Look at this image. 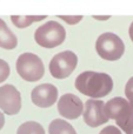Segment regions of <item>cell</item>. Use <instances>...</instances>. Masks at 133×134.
I'll return each instance as SVG.
<instances>
[{
    "instance_id": "6da1fadb",
    "label": "cell",
    "mask_w": 133,
    "mask_h": 134,
    "mask_svg": "<svg viewBox=\"0 0 133 134\" xmlns=\"http://www.w3.org/2000/svg\"><path fill=\"white\" fill-rule=\"evenodd\" d=\"M74 86L81 94L97 100L112 92L113 80L107 73L86 71L77 76Z\"/></svg>"
},
{
    "instance_id": "7a4b0ae2",
    "label": "cell",
    "mask_w": 133,
    "mask_h": 134,
    "mask_svg": "<svg viewBox=\"0 0 133 134\" xmlns=\"http://www.w3.org/2000/svg\"><path fill=\"white\" fill-rule=\"evenodd\" d=\"M108 119L115 120L117 125L126 134H133V105L126 99L115 97L105 104Z\"/></svg>"
},
{
    "instance_id": "3957f363",
    "label": "cell",
    "mask_w": 133,
    "mask_h": 134,
    "mask_svg": "<svg viewBox=\"0 0 133 134\" xmlns=\"http://www.w3.org/2000/svg\"><path fill=\"white\" fill-rule=\"evenodd\" d=\"M66 31L59 23L54 20L38 27L34 32V40L39 46L45 48H54L65 41Z\"/></svg>"
},
{
    "instance_id": "277c9868",
    "label": "cell",
    "mask_w": 133,
    "mask_h": 134,
    "mask_svg": "<svg viewBox=\"0 0 133 134\" xmlns=\"http://www.w3.org/2000/svg\"><path fill=\"white\" fill-rule=\"evenodd\" d=\"M16 72L18 74L26 81L30 82H35L40 80L44 75V64L42 60L34 53L26 52L19 55L16 59Z\"/></svg>"
},
{
    "instance_id": "5b68a950",
    "label": "cell",
    "mask_w": 133,
    "mask_h": 134,
    "mask_svg": "<svg viewBox=\"0 0 133 134\" xmlns=\"http://www.w3.org/2000/svg\"><path fill=\"white\" fill-rule=\"evenodd\" d=\"M96 49L100 58L108 61H115L123 57L125 52V45L117 34L106 32L97 39Z\"/></svg>"
},
{
    "instance_id": "8992f818",
    "label": "cell",
    "mask_w": 133,
    "mask_h": 134,
    "mask_svg": "<svg viewBox=\"0 0 133 134\" xmlns=\"http://www.w3.org/2000/svg\"><path fill=\"white\" fill-rule=\"evenodd\" d=\"M78 65V57L72 51H64L56 54L49 63L51 75L56 79H65L71 75Z\"/></svg>"
},
{
    "instance_id": "52a82bcc",
    "label": "cell",
    "mask_w": 133,
    "mask_h": 134,
    "mask_svg": "<svg viewBox=\"0 0 133 134\" xmlns=\"http://www.w3.org/2000/svg\"><path fill=\"white\" fill-rule=\"evenodd\" d=\"M0 108L4 113L8 114V115H14L20 112V92L11 83L0 86Z\"/></svg>"
},
{
    "instance_id": "ba28073f",
    "label": "cell",
    "mask_w": 133,
    "mask_h": 134,
    "mask_svg": "<svg viewBox=\"0 0 133 134\" xmlns=\"http://www.w3.org/2000/svg\"><path fill=\"white\" fill-rule=\"evenodd\" d=\"M84 121L90 127H99L108 121L105 112V102L101 100L88 99L85 105V111L82 112Z\"/></svg>"
},
{
    "instance_id": "9c48e42d",
    "label": "cell",
    "mask_w": 133,
    "mask_h": 134,
    "mask_svg": "<svg viewBox=\"0 0 133 134\" xmlns=\"http://www.w3.org/2000/svg\"><path fill=\"white\" fill-rule=\"evenodd\" d=\"M58 112L66 119L74 120L78 119L84 112V104L77 95L67 93L60 97L58 100Z\"/></svg>"
},
{
    "instance_id": "30bf717a",
    "label": "cell",
    "mask_w": 133,
    "mask_h": 134,
    "mask_svg": "<svg viewBox=\"0 0 133 134\" xmlns=\"http://www.w3.org/2000/svg\"><path fill=\"white\" fill-rule=\"evenodd\" d=\"M31 99L35 106L47 108L57 102L58 90L52 83H41L33 88L32 93H31Z\"/></svg>"
},
{
    "instance_id": "8fae6325",
    "label": "cell",
    "mask_w": 133,
    "mask_h": 134,
    "mask_svg": "<svg viewBox=\"0 0 133 134\" xmlns=\"http://www.w3.org/2000/svg\"><path fill=\"white\" fill-rule=\"evenodd\" d=\"M18 45L15 34L7 27L6 23L0 19V47L5 49H13Z\"/></svg>"
},
{
    "instance_id": "7c38bea8",
    "label": "cell",
    "mask_w": 133,
    "mask_h": 134,
    "mask_svg": "<svg viewBox=\"0 0 133 134\" xmlns=\"http://www.w3.org/2000/svg\"><path fill=\"white\" fill-rule=\"evenodd\" d=\"M49 134H77L75 130L70 122L63 119H56L49 124L48 127Z\"/></svg>"
},
{
    "instance_id": "4fadbf2b",
    "label": "cell",
    "mask_w": 133,
    "mask_h": 134,
    "mask_svg": "<svg viewBox=\"0 0 133 134\" xmlns=\"http://www.w3.org/2000/svg\"><path fill=\"white\" fill-rule=\"evenodd\" d=\"M42 19H46V15H12L11 20L13 23L14 26H16L18 28H26L28 26H31L33 23L37 21H41Z\"/></svg>"
},
{
    "instance_id": "5bb4252c",
    "label": "cell",
    "mask_w": 133,
    "mask_h": 134,
    "mask_svg": "<svg viewBox=\"0 0 133 134\" xmlns=\"http://www.w3.org/2000/svg\"><path fill=\"white\" fill-rule=\"evenodd\" d=\"M16 134H45V130L39 122L27 121L19 126Z\"/></svg>"
},
{
    "instance_id": "9a60e30c",
    "label": "cell",
    "mask_w": 133,
    "mask_h": 134,
    "mask_svg": "<svg viewBox=\"0 0 133 134\" xmlns=\"http://www.w3.org/2000/svg\"><path fill=\"white\" fill-rule=\"evenodd\" d=\"M9 72H11V69H9L8 64L5 60L0 59V83L4 82V81L8 78Z\"/></svg>"
},
{
    "instance_id": "2e32d148",
    "label": "cell",
    "mask_w": 133,
    "mask_h": 134,
    "mask_svg": "<svg viewBox=\"0 0 133 134\" xmlns=\"http://www.w3.org/2000/svg\"><path fill=\"white\" fill-rule=\"evenodd\" d=\"M125 95L129 99V102L133 105V76L129 79L126 86H125Z\"/></svg>"
},
{
    "instance_id": "e0dca14e",
    "label": "cell",
    "mask_w": 133,
    "mask_h": 134,
    "mask_svg": "<svg viewBox=\"0 0 133 134\" xmlns=\"http://www.w3.org/2000/svg\"><path fill=\"white\" fill-rule=\"evenodd\" d=\"M59 18L63 19L64 21H66L67 24H70V25H75V24H78L79 21H81L82 19V15H59Z\"/></svg>"
},
{
    "instance_id": "ac0fdd59",
    "label": "cell",
    "mask_w": 133,
    "mask_h": 134,
    "mask_svg": "<svg viewBox=\"0 0 133 134\" xmlns=\"http://www.w3.org/2000/svg\"><path fill=\"white\" fill-rule=\"evenodd\" d=\"M99 134H121L119 128L114 127V126H106L104 130L100 131Z\"/></svg>"
},
{
    "instance_id": "d6986e66",
    "label": "cell",
    "mask_w": 133,
    "mask_h": 134,
    "mask_svg": "<svg viewBox=\"0 0 133 134\" xmlns=\"http://www.w3.org/2000/svg\"><path fill=\"white\" fill-rule=\"evenodd\" d=\"M4 125H5V116H4V113L0 112V130L4 127Z\"/></svg>"
},
{
    "instance_id": "ffe728a7",
    "label": "cell",
    "mask_w": 133,
    "mask_h": 134,
    "mask_svg": "<svg viewBox=\"0 0 133 134\" xmlns=\"http://www.w3.org/2000/svg\"><path fill=\"white\" fill-rule=\"evenodd\" d=\"M93 19H97V20H107V19H110V15H106V16H97V15H93Z\"/></svg>"
},
{
    "instance_id": "44dd1931",
    "label": "cell",
    "mask_w": 133,
    "mask_h": 134,
    "mask_svg": "<svg viewBox=\"0 0 133 134\" xmlns=\"http://www.w3.org/2000/svg\"><path fill=\"white\" fill-rule=\"evenodd\" d=\"M129 33H130V38H131V40L133 41V21L131 24V26H130V30H129Z\"/></svg>"
}]
</instances>
